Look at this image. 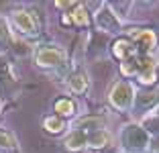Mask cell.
<instances>
[{
  "label": "cell",
  "instance_id": "cell-1",
  "mask_svg": "<svg viewBox=\"0 0 159 153\" xmlns=\"http://www.w3.org/2000/svg\"><path fill=\"white\" fill-rule=\"evenodd\" d=\"M120 143L129 151H143L149 147V133L139 125H126L120 133Z\"/></svg>",
  "mask_w": 159,
  "mask_h": 153
},
{
  "label": "cell",
  "instance_id": "cell-2",
  "mask_svg": "<svg viewBox=\"0 0 159 153\" xmlns=\"http://www.w3.org/2000/svg\"><path fill=\"white\" fill-rule=\"evenodd\" d=\"M10 19L23 35H31V37L39 35V16L35 10H14Z\"/></svg>",
  "mask_w": 159,
  "mask_h": 153
},
{
  "label": "cell",
  "instance_id": "cell-3",
  "mask_svg": "<svg viewBox=\"0 0 159 153\" xmlns=\"http://www.w3.org/2000/svg\"><path fill=\"white\" fill-rule=\"evenodd\" d=\"M35 61L41 67H59L66 63V53L55 45H41L35 53Z\"/></svg>",
  "mask_w": 159,
  "mask_h": 153
},
{
  "label": "cell",
  "instance_id": "cell-4",
  "mask_svg": "<svg viewBox=\"0 0 159 153\" xmlns=\"http://www.w3.org/2000/svg\"><path fill=\"white\" fill-rule=\"evenodd\" d=\"M133 96H135V92H133V86L129 82H116L114 88L110 90V102L118 110H126L131 106Z\"/></svg>",
  "mask_w": 159,
  "mask_h": 153
},
{
  "label": "cell",
  "instance_id": "cell-5",
  "mask_svg": "<svg viewBox=\"0 0 159 153\" xmlns=\"http://www.w3.org/2000/svg\"><path fill=\"white\" fill-rule=\"evenodd\" d=\"M131 43L143 51V55H147L157 45V37H155V33L149 31V29H135L131 33Z\"/></svg>",
  "mask_w": 159,
  "mask_h": 153
},
{
  "label": "cell",
  "instance_id": "cell-6",
  "mask_svg": "<svg viewBox=\"0 0 159 153\" xmlns=\"http://www.w3.org/2000/svg\"><path fill=\"white\" fill-rule=\"evenodd\" d=\"M137 78L141 84H147V86L157 80V67H155L153 59H149L147 55L137 57Z\"/></svg>",
  "mask_w": 159,
  "mask_h": 153
},
{
  "label": "cell",
  "instance_id": "cell-7",
  "mask_svg": "<svg viewBox=\"0 0 159 153\" xmlns=\"http://www.w3.org/2000/svg\"><path fill=\"white\" fill-rule=\"evenodd\" d=\"M96 25H98L102 31H108V33H118L120 31V23H118L116 14L110 10L108 4H102V10L96 14Z\"/></svg>",
  "mask_w": 159,
  "mask_h": 153
},
{
  "label": "cell",
  "instance_id": "cell-8",
  "mask_svg": "<svg viewBox=\"0 0 159 153\" xmlns=\"http://www.w3.org/2000/svg\"><path fill=\"white\" fill-rule=\"evenodd\" d=\"M12 86H14V76L10 70V63L4 57H0V96L6 98Z\"/></svg>",
  "mask_w": 159,
  "mask_h": 153
},
{
  "label": "cell",
  "instance_id": "cell-9",
  "mask_svg": "<svg viewBox=\"0 0 159 153\" xmlns=\"http://www.w3.org/2000/svg\"><path fill=\"white\" fill-rule=\"evenodd\" d=\"M157 102H159V92H143L139 96H135V110L145 112L149 108H153Z\"/></svg>",
  "mask_w": 159,
  "mask_h": 153
},
{
  "label": "cell",
  "instance_id": "cell-10",
  "mask_svg": "<svg viewBox=\"0 0 159 153\" xmlns=\"http://www.w3.org/2000/svg\"><path fill=\"white\" fill-rule=\"evenodd\" d=\"M112 53L114 57H118L120 61L129 59V57L135 55V45L131 43V39H118V41H114L112 45Z\"/></svg>",
  "mask_w": 159,
  "mask_h": 153
},
{
  "label": "cell",
  "instance_id": "cell-11",
  "mask_svg": "<svg viewBox=\"0 0 159 153\" xmlns=\"http://www.w3.org/2000/svg\"><path fill=\"white\" fill-rule=\"evenodd\" d=\"M0 153H19V141L6 129H0Z\"/></svg>",
  "mask_w": 159,
  "mask_h": 153
},
{
  "label": "cell",
  "instance_id": "cell-12",
  "mask_svg": "<svg viewBox=\"0 0 159 153\" xmlns=\"http://www.w3.org/2000/svg\"><path fill=\"white\" fill-rule=\"evenodd\" d=\"M67 19H70V23L78 25V27H86V25H90V14L86 12V8H84L82 2H78V4L67 12Z\"/></svg>",
  "mask_w": 159,
  "mask_h": 153
},
{
  "label": "cell",
  "instance_id": "cell-13",
  "mask_svg": "<svg viewBox=\"0 0 159 153\" xmlns=\"http://www.w3.org/2000/svg\"><path fill=\"white\" fill-rule=\"evenodd\" d=\"M86 145H88V135L82 133V131H74L66 141V147L70 149V151H80V149H84Z\"/></svg>",
  "mask_w": 159,
  "mask_h": 153
},
{
  "label": "cell",
  "instance_id": "cell-14",
  "mask_svg": "<svg viewBox=\"0 0 159 153\" xmlns=\"http://www.w3.org/2000/svg\"><path fill=\"white\" fill-rule=\"evenodd\" d=\"M88 78H86V74L84 72H74L71 74V78H70V86H71V90H74L75 94H84L86 90H88Z\"/></svg>",
  "mask_w": 159,
  "mask_h": 153
},
{
  "label": "cell",
  "instance_id": "cell-15",
  "mask_svg": "<svg viewBox=\"0 0 159 153\" xmlns=\"http://www.w3.org/2000/svg\"><path fill=\"white\" fill-rule=\"evenodd\" d=\"M10 45H12V35H10V31H8V25H6V21L0 16V53L8 51Z\"/></svg>",
  "mask_w": 159,
  "mask_h": 153
},
{
  "label": "cell",
  "instance_id": "cell-16",
  "mask_svg": "<svg viewBox=\"0 0 159 153\" xmlns=\"http://www.w3.org/2000/svg\"><path fill=\"white\" fill-rule=\"evenodd\" d=\"M108 139H110L108 133L104 129H100V131H96V133L88 135V145L90 147H96V149H102V147H106Z\"/></svg>",
  "mask_w": 159,
  "mask_h": 153
},
{
  "label": "cell",
  "instance_id": "cell-17",
  "mask_svg": "<svg viewBox=\"0 0 159 153\" xmlns=\"http://www.w3.org/2000/svg\"><path fill=\"white\" fill-rule=\"evenodd\" d=\"M74 110H75V104H74V100H70V98H59V100L55 102L57 116H71Z\"/></svg>",
  "mask_w": 159,
  "mask_h": 153
},
{
  "label": "cell",
  "instance_id": "cell-18",
  "mask_svg": "<svg viewBox=\"0 0 159 153\" xmlns=\"http://www.w3.org/2000/svg\"><path fill=\"white\" fill-rule=\"evenodd\" d=\"M63 127H66V125H63V118H61V116H55V114H53V116H47L45 121H43V129H45L47 133H53V135H55V133H61V131H63Z\"/></svg>",
  "mask_w": 159,
  "mask_h": 153
},
{
  "label": "cell",
  "instance_id": "cell-19",
  "mask_svg": "<svg viewBox=\"0 0 159 153\" xmlns=\"http://www.w3.org/2000/svg\"><path fill=\"white\" fill-rule=\"evenodd\" d=\"M137 57L139 55H133V57H129V59H125L120 63V72L125 76H137Z\"/></svg>",
  "mask_w": 159,
  "mask_h": 153
},
{
  "label": "cell",
  "instance_id": "cell-20",
  "mask_svg": "<svg viewBox=\"0 0 159 153\" xmlns=\"http://www.w3.org/2000/svg\"><path fill=\"white\" fill-rule=\"evenodd\" d=\"M143 129H145V131H151V133H159V110L155 112L151 118H147Z\"/></svg>",
  "mask_w": 159,
  "mask_h": 153
},
{
  "label": "cell",
  "instance_id": "cell-21",
  "mask_svg": "<svg viewBox=\"0 0 159 153\" xmlns=\"http://www.w3.org/2000/svg\"><path fill=\"white\" fill-rule=\"evenodd\" d=\"M149 147H151V151L159 153V135H157V137H155L153 141H149Z\"/></svg>",
  "mask_w": 159,
  "mask_h": 153
}]
</instances>
